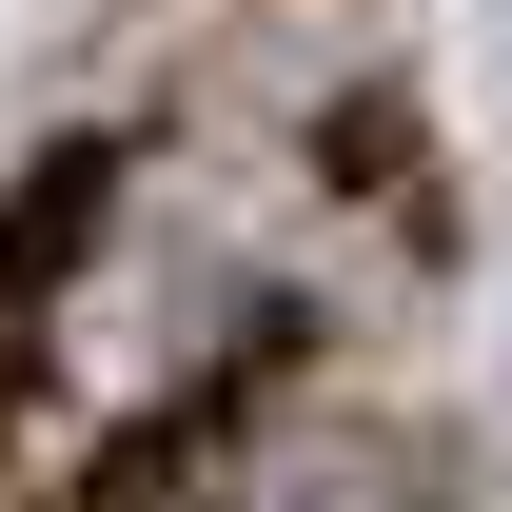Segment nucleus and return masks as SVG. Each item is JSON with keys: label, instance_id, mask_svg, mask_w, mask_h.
<instances>
[{"label": "nucleus", "instance_id": "nucleus-1", "mask_svg": "<svg viewBox=\"0 0 512 512\" xmlns=\"http://www.w3.org/2000/svg\"><path fill=\"white\" fill-rule=\"evenodd\" d=\"M99 217H119V158H99V138H60L40 178L0 197V394H20V355H40V316L79 296V256H99Z\"/></svg>", "mask_w": 512, "mask_h": 512}]
</instances>
